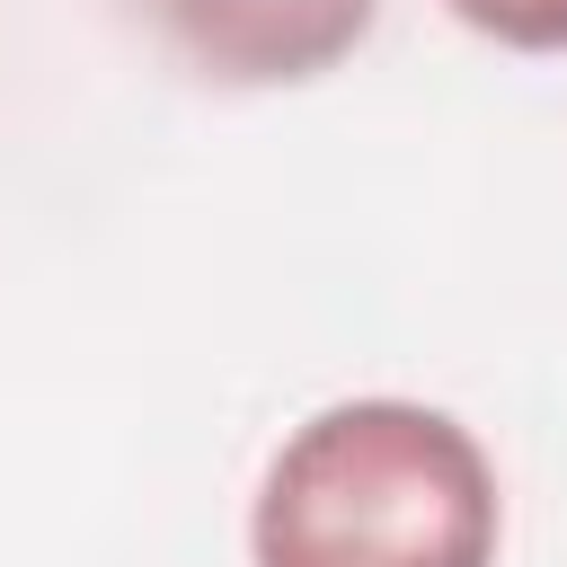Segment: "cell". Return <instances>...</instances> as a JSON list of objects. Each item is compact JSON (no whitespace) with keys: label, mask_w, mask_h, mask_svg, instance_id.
<instances>
[{"label":"cell","mask_w":567,"mask_h":567,"mask_svg":"<svg viewBox=\"0 0 567 567\" xmlns=\"http://www.w3.org/2000/svg\"><path fill=\"white\" fill-rule=\"evenodd\" d=\"M496 461L425 399L301 416L248 505V567H496Z\"/></svg>","instance_id":"1"},{"label":"cell","mask_w":567,"mask_h":567,"mask_svg":"<svg viewBox=\"0 0 567 567\" xmlns=\"http://www.w3.org/2000/svg\"><path fill=\"white\" fill-rule=\"evenodd\" d=\"M443 9L505 53H567V0H443Z\"/></svg>","instance_id":"3"},{"label":"cell","mask_w":567,"mask_h":567,"mask_svg":"<svg viewBox=\"0 0 567 567\" xmlns=\"http://www.w3.org/2000/svg\"><path fill=\"white\" fill-rule=\"evenodd\" d=\"M381 0H159L177 53L221 89H301L372 35Z\"/></svg>","instance_id":"2"}]
</instances>
